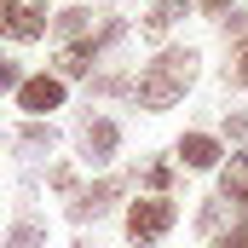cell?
<instances>
[{
    "instance_id": "1",
    "label": "cell",
    "mask_w": 248,
    "mask_h": 248,
    "mask_svg": "<svg viewBox=\"0 0 248 248\" xmlns=\"http://www.w3.org/2000/svg\"><path fill=\"white\" fill-rule=\"evenodd\" d=\"M196 69H202V52H196V46H162V58L144 63V69L133 75V104L150 110V116L173 110L190 87H196Z\"/></svg>"
},
{
    "instance_id": "2",
    "label": "cell",
    "mask_w": 248,
    "mask_h": 248,
    "mask_svg": "<svg viewBox=\"0 0 248 248\" xmlns=\"http://www.w3.org/2000/svg\"><path fill=\"white\" fill-rule=\"evenodd\" d=\"M173 225H179V202L173 196H139V202H127V219H122L133 248H156Z\"/></svg>"
},
{
    "instance_id": "3",
    "label": "cell",
    "mask_w": 248,
    "mask_h": 248,
    "mask_svg": "<svg viewBox=\"0 0 248 248\" xmlns=\"http://www.w3.org/2000/svg\"><path fill=\"white\" fill-rule=\"evenodd\" d=\"M46 29H52L46 0H0V41H12V46H35Z\"/></svg>"
},
{
    "instance_id": "4",
    "label": "cell",
    "mask_w": 248,
    "mask_h": 248,
    "mask_svg": "<svg viewBox=\"0 0 248 248\" xmlns=\"http://www.w3.org/2000/svg\"><path fill=\"white\" fill-rule=\"evenodd\" d=\"M63 98H69V81H58L52 69H41V75H23V87L12 93V104H17L29 122H52V110H63Z\"/></svg>"
},
{
    "instance_id": "5",
    "label": "cell",
    "mask_w": 248,
    "mask_h": 248,
    "mask_svg": "<svg viewBox=\"0 0 248 248\" xmlns=\"http://www.w3.org/2000/svg\"><path fill=\"white\" fill-rule=\"evenodd\" d=\"M75 144H81V162H87V168H104V162L122 150V122L93 110V116L75 122Z\"/></svg>"
},
{
    "instance_id": "6",
    "label": "cell",
    "mask_w": 248,
    "mask_h": 248,
    "mask_svg": "<svg viewBox=\"0 0 248 248\" xmlns=\"http://www.w3.org/2000/svg\"><path fill=\"white\" fill-rule=\"evenodd\" d=\"M127 190V173H104V179H93V185H81L69 196V225H87V219H104L110 208H116V196Z\"/></svg>"
},
{
    "instance_id": "7",
    "label": "cell",
    "mask_w": 248,
    "mask_h": 248,
    "mask_svg": "<svg viewBox=\"0 0 248 248\" xmlns=\"http://www.w3.org/2000/svg\"><path fill=\"white\" fill-rule=\"evenodd\" d=\"M225 162V144L214 139V133H185L179 139V168H190V173H214Z\"/></svg>"
},
{
    "instance_id": "8",
    "label": "cell",
    "mask_w": 248,
    "mask_h": 248,
    "mask_svg": "<svg viewBox=\"0 0 248 248\" xmlns=\"http://www.w3.org/2000/svg\"><path fill=\"white\" fill-rule=\"evenodd\" d=\"M104 58L93 41H69V46H58V58H52V75L58 81H81V75H93V63Z\"/></svg>"
},
{
    "instance_id": "9",
    "label": "cell",
    "mask_w": 248,
    "mask_h": 248,
    "mask_svg": "<svg viewBox=\"0 0 248 248\" xmlns=\"http://www.w3.org/2000/svg\"><path fill=\"white\" fill-rule=\"evenodd\" d=\"M219 196L237 202V208H248V150H231L219 162Z\"/></svg>"
},
{
    "instance_id": "10",
    "label": "cell",
    "mask_w": 248,
    "mask_h": 248,
    "mask_svg": "<svg viewBox=\"0 0 248 248\" xmlns=\"http://www.w3.org/2000/svg\"><path fill=\"white\" fill-rule=\"evenodd\" d=\"M93 23H98V12H87V6H63V12H52V35H58V46L87 41V35H93Z\"/></svg>"
},
{
    "instance_id": "11",
    "label": "cell",
    "mask_w": 248,
    "mask_h": 248,
    "mask_svg": "<svg viewBox=\"0 0 248 248\" xmlns=\"http://www.w3.org/2000/svg\"><path fill=\"white\" fill-rule=\"evenodd\" d=\"M58 144V127L52 122H23V127H12V150H29V156H46Z\"/></svg>"
},
{
    "instance_id": "12",
    "label": "cell",
    "mask_w": 248,
    "mask_h": 248,
    "mask_svg": "<svg viewBox=\"0 0 248 248\" xmlns=\"http://www.w3.org/2000/svg\"><path fill=\"white\" fill-rule=\"evenodd\" d=\"M0 248H46V225H41L29 208H23V214L12 219V231L0 237Z\"/></svg>"
},
{
    "instance_id": "13",
    "label": "cell",
    "mask_w": 248,
    "mask_h": 248,
    "mask_svg": "<svg viewBox=\"0 0 248 248\" xmlns=\"http://www.w3.org/2000/svg\"><path fill=\"white\" fill-rule=\"evenodd\" d=\"M190 0H150V17H144V41H162L173 17H185Z\"/></svg>"
},
{
    "instance_id": "14",
    "label": "cell",
    "mask_w": 248,
    "mask_h": 248,
    "mask_svg": "<svg viewBox=\"0 0 248 248\" xmlns=\"http://www.w3.org/2000/svg\"><path fill=\"white\" fill-rule=\"evenodd\" d=\"M87 93H98V98H133V75L98 69V75H87Z\"/></svg>"
},
{
    "instance_id": "15",
    "label": "cell",
    "mask_w": 248,
    "mask_h": 248,
    "mask_svg": "<svg viewBox=\"0 0 248 248\" xmlns=\"http://www.w3.org/2000/svg\"><path fill=\"white\" fill-rule=\"evenodd\" d=\"M196 231H202V237H219V231H225V196H208V202L196 208Z\"/></svg>"
},
{
    "instance_id": "16",
    "label": "cell",
    "mask_w": 248,
    "mask_h": 248,
    "mask_svg": "<svg viewBox=\"0 0 248 248\" xmlns=\"http://www.w3.org/2000/svg\"><path fill=\"white\" fill-rule=\"evenodd\" d=\"M139 185L150 190V196H168V185H173V162H150V168L139 173Z\"/></svg>"
},
{
    "instance_id": "17",
    "label": "cell",
    "mask_w": 248,
    "mask_h": 248,
    "mask_svg": "<svg viewBox=\"0 0 248 248\" xmlns=\"http://www.w3.org/2000/svg\"><path fill=\"white\" fill-rule=\"evenodd\" d=\"M46 185L58 190V196H75V190H81L75 185V162H52V168H46Z\"/></svg>"
},
{
    "instance_id": "18",
    "label": "cell",
    "mask_w": 248,
    "mask_h": 248,
    "mask_svg": "<svg viewBox=\"0 0 248 248\" xmlns=\"http://www.w3.org/2000/svg\"><path fill=\"white\" fill-rule=\"evenodd\" d=\"M219 35H225L231 46H243L248 41V12H225V17H219Z\"/></svg>"
},
{
    "instance_id": "19",
    "label": "cell",
    "mask_w": 248,
    "mask_h": 248,
    "mask_svg": "<svg viewBox=\"0 0 248 248\" xmlns=\"http://www.w3.org/2000/svg\"><path fill=\"white\" fill-rule=\"evenodd\" d=\"M17 87H23V63H17V58H0V98L17 93Z\"/></svg>"
},
{
    "instance_id": "20",
    "label": "cell",
    "mask_w": 248,
    "mask_h": 248,
    "mask_svg": "<svg viewBox=\"0 0 248 248\" xmlns=\"http://www.w3.org/2000/svg\"><path fill=\"white\" fill-rule=\"evenodd\" d=\"M225 75H231V81H237V87L248 93V41L237 46V52H231V63H225Z\"/></svg>"
},
{
    "instance_id": "21",
    "label": "cell",
    "mask_w": 248,
    "mask_h": 248,
    "mask_svg": "<svg viewBox=\"0 0 248 248\" xmlns=\"http://www.w3.org/2000/svg\"><path fill=\"white\" fill-rule=\"evenodd\" d=\"M190 6H196V12H208V17H225V12H231V0H190Z\"/></svg>"
}]
</instances>
